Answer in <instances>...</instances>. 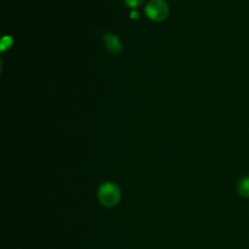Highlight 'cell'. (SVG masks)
Here are the masks:
<instances>
[{"label":"cell","instance_id":"obj_1","mask_svg":"<svg viewBox=\"0 0 249 249\" xmlns=\"http://www.w3.org/2000/svg\"><path fill=\"white\" fill-rule=\"evenodd\" d=\"M121 189L114 182L107 181L101 184L97 190V198L106 208H113L121 201Z\"/></svg>","mask_w":249,"mask_h":249},{"label":"cell","instance_id":"obj_2","mask_svg":"<svg viewBox=\"0 0 249 249\" xmlns=\"http://www.w3.org/2000/svg\"><path fill=\"white\" fill-rule=\"evenodd\" d=\"M145 12L151 21L160 22L168 17L169 6L165 0H150L146 5Z\"/></svg>","mask_w":249,"mask_h":249},{"label":"cell","instance_id":"obj_3","mask_svg":"<svg viewBox=\"0 0 249 249\" xmlns=\"http://www.w3.org/2000/svg\"><path fill=\"white\" fill-rule=\"evenodd\" d=\"M105 44H106V48L111 51L114 55H118L122 51V41L121 39L117 36L112 33H107L104 36Z\"/></svg>","mask_w":249,"mask_h":249},{"label":"cell","instance_id":"obj_4","mask_svg":"<svg viewBox=\"0 0 249 249\" xmlns=\"http://www.w3.org/2000/svg\"><path fill=\"white\" fill-rule=\"evenodd\" d=\"M237 190H238V194H240L241 196L249 197V175L240 180Z\"/></svg>","mask_w":249,"mask_h":249},{"label":"cell","instance_id":"obj_5","mask_svg":"<svg viewBox=\"0 0 249 249\" xmlns=\"http://www.w3.org/2000/svg\"><path fill=\"white\" fill-rule=\"evenodd\" d=\"M11 45H12V36H5L1 40V50L2 51L6 50V49L10 48Z\"/></svg>","mask_w":249,"mask_h":249},{"label":"cell","instance_id":"obj_6","mask_svg":"<svg viewBox=\"0 0 249 249\" xmlns=\"http://www.w3.org/2000/svg\"><path fill=\"white\" fill-rule=\"evenodd\" d=\"M145 0H125V4L128 5L129 7H136L139 5H141Z\"/></svg>","mask_w":249,"mask_h":249},{"label":"cell","instance_id":"obj_7","mask_svg":"<svg viewBox=\"0 0 249 249\" xmlns=\"http://www.w3.org/2000/svg\"><path fill=\"white\" fill-rule=\"evenodd\" d=\"M130 17H131V18H138V17H139V12L134 10V11L130 12Z\"/></svg>","mask_w":249,"mask_h":249}]
</instances>
